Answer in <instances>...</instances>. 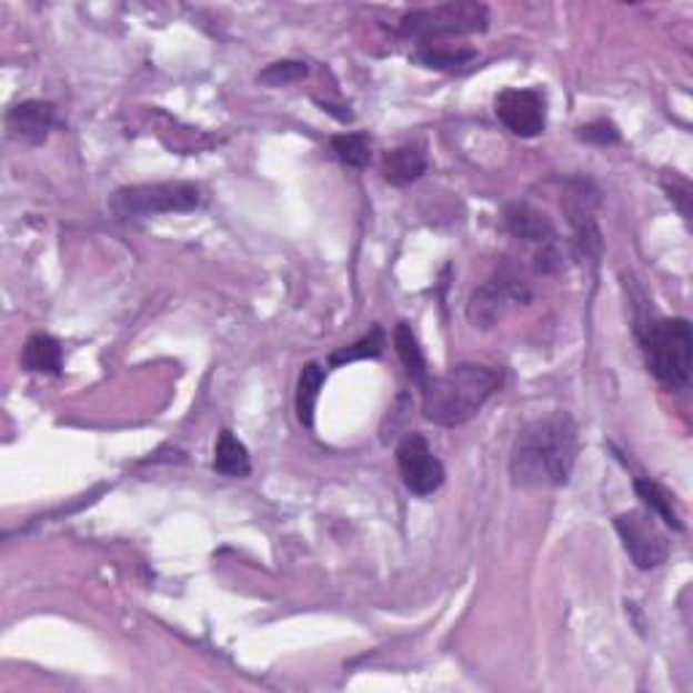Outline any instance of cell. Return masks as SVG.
Here are the masks:
<instances>
[{"instance_id":"1","label":"cell","mask_w":693,"mask_h":693,"mask_svg":"<svg viewBox=\"0 0 693 693\" xmlns=\"http://www.w3.org/2000/svg\"><path fill=\"white\" fill-rule=\"evenodd\" d=\"M578 463V423L566 412L531 420L518 433L510 453L515 488H561Z\"/></svg>"},{"instance_id":"2","label":"cell","mask_w":693,"mask_h":693,"mask_svg":"<svg viewBox=\"0 0 693 693\" xmlns=\"http://www.w3.org/2000/svg\"><path fill=\"white\" fill-rule=\"evenodd\" d=\"M501 388V371L480 363H461L439 376H429L423 388V414L431 423L458 429L476 418Z\"/></svg>"},{"instance_id":"3","label":"cell","mask_w":693,"mask_h":693,"mask_svg":"<svg viewBox=\"0 0 693 693\" xmlns=\"http://www.w3.org/2000/svg\"><path fill=\"white\" fill-rule=\"evenodd\" d=\"M650 374L670 390H685L693 369V331L685 318H655L636 325Z\"/></svg>"},{"instance_id":"4","label":"cell","mask_w":693,"mask_h":693,"mask_svg":"<svg viewBox=\"0 0 693 693\" xmlns=\"http://www.w3.org/2000/svg\"><path fill=\"white\" fill-rule=\"evenodd\" d=\"M488 28V6L474 0L433 6V9L406 11L399 22V33L414 41L455 39V36L482 33Z\"/></svg>"},{"instance_id":"5","label":"cell","mask_w":693,"mask_h":693,"mask_svg":"<svg viewBox=\"0 0 693 693\" xmlns=\"http://www.w3.org/2000/svg\"><path fill=\"white\" fill-rule=\"evenodd\" d=\"M201 203V190L190 182H152L130 184L111 195L109 209L117 220L154 217L171 212H193Z\"/></svg>"},{"instance_id":"6","label":"cell","mask_w":693,"mask_h":693,"mask_svg":"<svg viewBox=\"0 0 693 693\" xmlns=\"http://www.w3.org/2000/svg\"><path fill=\"white\" fill-rule=\"evenodd\" d=\"M531 301L529 284L520 280L512 271H499L496 277H491L488 282H482L480 288L469 295L466 303V318L469 323L480 331L499 325L515 309L525 307Z\"/></svg>"},{"instance_id":"7","label":"cell","mask_w":693,"mask_h":693,"mask_svg":"<svg viewBox=\"0 0 693 693\" xmlns=\"http://www.w3.org/2000/svg\"><path fill=\"white\" fill-rule=\"evenodd\" d=\"M615 531L626 548L629 559L636 563V569H659L670 559V536L659 529L653 512L631 510L615 518Z\"/></svg>"},{"instance_id":"8","label":"cell","mask_w":693,"mask_h":693,"mask_svg":"<svg viewBox=\"0 0 693 693\" xmlns=\"http://www.w3.org/2000/svg\"><path fill=\"white\" fill-rule=\"evenodd\" d=\"M395 463H399L401 482L414 496H433L444 482V466L433 455L431 444L423 433H406L395 448Z\"/></svg>"},{"instance_id":"9","label":"cell","mask_w":693,"mask_h":693,"mask_svg":"<svg viewBox=\"0 0 693 693\" xmlns=\"http://www.w3.org/2000/svg\"><path fill=\"white\" fill-rule=\"evenodd\" d=\"M496 117L510 133L534 139L548 125V103L536 90H504L496 98Z\"/></svg>"},{"instance_id":"10","label":"cell","mask_w":693,"mask_h":693,"mask_svg":"<svg viewBox=\"0 0 693 693\" xmlns=\"http://www.w3.org/2000/svg\"><path fill=\"white\" fill-rule=\"evenodd\" d=\"M6 128L24 144H43L54 128V107L49 101H22L6 114Z\"/></svg>"},{"instance_id":"11","label":"cell","mask_w":693,"mask_h":693,"mask_svg":"<svg viewBox=\"0 0 693 693\" xmlns=\"http://www.w3.org/2000/svg\"><path fill=\"white\" fill-rule=\"evenodd\" d=\"M504 225L512 237L531 241V244H536L540 250L542 247L555 244L553 222H550L542 212H536V209L525 207V203H512V207H506Z\"/></svg>"},{"instance_id":"12","label":"cell","mask_w":693,"mask_h":693,"mask_svg":"<svg viewBox=\"0 0 693 693\" xmlns=\"http://www.w3.org/2000/svg\"><path fill=\"white\" fill-rule=\"evenodd\" d=\"M425 169H429V160H425L423 147L418 144L395 147L382 158V177L393 188H406V184L418 182Z\"/></svg>"},{"instance_id":"13","label":"cell","mask_w":693,"mask_h":693,"mask_svg":"<svg viewBox=\"0 0 693 693\" xmlns=\"http://www.w3.org/2000/svg\"><path fill=\"white\" fill-rule=\"evenodd\" d=\"M22 366L39 374H60L63 371V346L49 333H33L24 342Z\"/></svg>"},{"instance_id":"14","label":"cell","mask_w":693,"mask_h":693,"mask_svg":"<svg viewBox=\"0 0 693 693\" xmlns=\"http://www.w3.org/2000/svg\"><path fill=\"white\" fill-rule=\"evenodd\" d=\"M212 466L222 476H239V480L241 476H250V453H247L244 442L239 436H233V431H222L220 439H217Z\"/></svg>"},{"instance_id":"15","label":"cell","mask_w":693,"mask_h":693,"mask_svg":"<svg viewBox=\"0 0 693 693\" xmlns=\"http://www.w3.org/2000/svg\"><path fill=\"white\" fill-rule=\"evenodd\" d=\"M393 344H395V352H399L401 363H404L406 376H410L414 385L423 388L425 382H429V376H431L429 374V363H425V355H423V350H420V342H418V337H414V331H412L410 323L395 325Z\"/></svg>"},{"instance_id":"16","label":"cell","mask_w":693,"mask_h":693,"mask_svg":"<svg viewBox=\"0 0 693 693\" xmlns=\"http://www.w3.org/2000/svg\"><path fill=\"white\" fill-rule=\"evenodd\" d=\"M634 491H636V496L642 499V504H645L647 510L661 520V523L670 525V529L674 531L685 529L683 520H680L677 515V510H674L670 491H664L659 482L650 480V476H640V480H634Z\"/></svg>"},{"instance_id":"17","label":"cell","mask_w":693,"mask_h":693,"mask_svg":"<svg viewBox=\"0 0 693 693\" xmlns=\"http://www.w3.org/2000/svg\"><path fill=\"white\" fill-rule=\"evenodd\" d=\"M325 382V369L320 363H307L299 376V393H295V412H299L301 425L312 429L314 425V410H318L320 388Z\"/></svg>"},{"instance_id":"18","label":"cell","mask_w":693,"mask_h":693,"mask_svg":"<svg viewBox=\"0 0 693 693\" xmlns=\"http://www.w3.org/2000/svg\"><path fill=\"white\" fill-rule=\"evenodd\" d=\"M412 60L425 68H436V71H463L472 60H476V52L474 49L423 47L412 54Z\"/></svg>"},{"instance_id":"19","label":"cell","mask_w":693,"mask_h":693,"mask_svg":"<svg viewBox=\"0 0 693 693\" xmlns=\"http://www.w3.org/2000/svg\"><path fill=\"white\" fill-rule=\"evenodd\" d=\"M331 152L350 169H366L371 160L369 133H342L331 139Z\"/></svg>"},{"instance_id":"20","label":"cell","mask_w":693,"mask_h":693,"mask_svg":"<svg viewBox=\"0 0 693 693\" xmlns=\"http://www.w3.org/2000/svg\"><path fill=\"white\" fill-rule=\"evenodd\" d=\"M382 350H385V331L382 328H371V331L366 333L363 339H358L355 344L350 346H342V350H337L331 355V369H339L344 366V363H352V361H369V358H380Z\"/></svg>"},{"instance_id":"21","label":"cell","mask_w":693,"mask_h":693,"mask_svg":"<svg viewBox=\"0 0 693 693\" xmlns=\"http://www.w3.org/2000/svg\"><path fill=\"white\" fill-rule=\"evenodd\" d=\"M309 73L307 63H299V60H280V63H271L263 73L258 77V82L269 84V87H284L301 82Z\"/></svg>"},{"instance_id":"22","label":"cell","mask_w":693,"mask_h":693,"mask_svg":"<svg viewBox=\"0 0 693 693\" xmlns=\"http://www.w3.org/2000/svg\"><path fill=\"white\" fill-rule=\"evenodd\" d=\"M578 139L585 141V144H596V147H610L621 141V130L612 120H593L587 125L578 128Z\"/></svg>"}]
</instances>
